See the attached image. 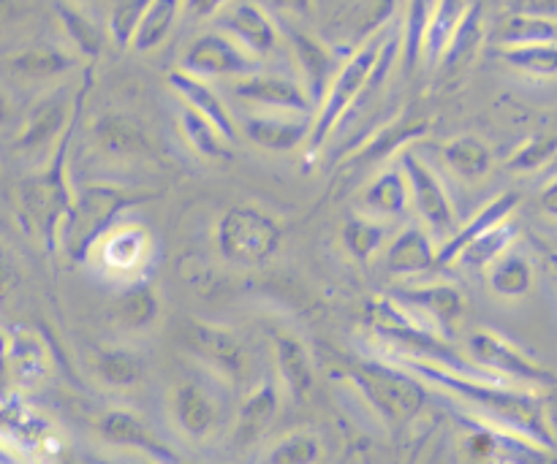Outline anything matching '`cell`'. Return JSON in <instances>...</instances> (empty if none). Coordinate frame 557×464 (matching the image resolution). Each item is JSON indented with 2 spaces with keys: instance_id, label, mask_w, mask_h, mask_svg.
Returning a JSON list of instances; mask_svg holds the SVG:
<instances>
[{
  "instance_id": "obj_1",
  "label": "cell",
  "mask_w": 557,
  "mask_h": 464,
  "mask_svg": "<svg viewBox=\"0 0 557 464\" xmlns=\"http://www.w3.org/2000/svg\"><path fill=\"white\" fill-rule=\"evenodd\" d=\"M386 52H389V41H386L384 33H375V36L368 38V41L351 54V60L332 76L330 92L324 96L321 112L313 123V134H310L308 139L313 150H319V147L324 145L330 130L335 128V125L346 117L348 109L359 101V96L364 92L368 81L373 79L381 71V65H384Z\"/></svg>"
},
{
  "instance_id": "obj_2",
  "label": "cell",
  "mask_w": 557,
  "mask_h": 464,
  "mask_svg": "<svg viewBox=\"0 0 557 464\" xmlns=\"http://www.w3.org/2000/svg\"><path fill=\"white\" fill-rule=\"evenodd\" d=\"M136 201H141L139 196L134 190L128 193L120 185H85L79 193H74V212H71V221L63 234V244L69 248V253L74 259H85L96 248L98 239L112 228L120 210L136 204Z\"/></svg>"
},
{
  "instance_id": "obj_3",
  "label": "cell",
  "mask_w": 557,
  "mask_h": 464,
  "mask_svg": "<svg viewBox=\"0 0 557 464\" xmlns=\"http://www.w3.org/2000/svg\"><path fill=\"white\" fill-rule=\"evenodd\" d=\"M281 226L275 217L256 206H234L221 217L215 231L218 250L226 261L239 266H259L281 244Z\"/></svg>"
},
{
  "instance_id": "obj_4",
  "label": "cell",
  "mask_w": 557,
  "mask_h": 464,
  "mask_svg": "<svg viewBox=\"0 0 557 464\" xmlns=\"http://www.w3.org/2000/svg\"><path fill=\"white\" fill-rule=\"evenodd\" d=\"M351 378L362 389V394L368 397L381 422L392 424V427L406 424L424 405V391L413 380L417 375L403 367V364L400 369H392L386 364L370 362L362 364Z\"/></svg>"
},
{
  "instance_id": "obj_5",
  "label": "cell",
  "mask_w": 557,
  "mask_h": 464,
  "mask_svg": "<svg viewBox=\"0 0 557 464\" xmlns=\"http://www.w3.org/2000/svg\"><path fill=\"white\" fill-rule=\"evenodd\" d=\"M261 60L264 58L250 52L239 38L215 27V30L201 33L199 38H194L188 43V49L183 52V60H180V68L210 81H234L239 76H248L253 71H259Z\"/></svg>"
},
{
  "instance_id": "obj_6",
  "label": "cell",
  "mask_w": 557,
  "mask_h": 464,
  "mask_svg": "<svg viewBox=\"0 0 557 464\" xmlns=\"http://www.w3.org/2000/svg\"><path fill=\"white\" fill-rule=\"evenodd\" d=\"M395 302L403 313L413 321V326L428 335L449 340L466 313V297L457 286L444 280L408 283L395 293Z\"/></svg>"
},
{
  "instance_id": "obj_7",
  "label": "cell",
  "mask_w": 557,
  "mask_h": 464,
  "mask_svg": "<svg viewBox=\"0 0 557 464\" xmlns=\"http://www.w3.org/2000/svg\"><path fill=\"white\" fill-rule=\"evenodd\" d=\"M180 340L207 373L221 378V384H243L250 375V356L243 340L223 326L188 321Z\"/></svg>"
},
{
  "instance_id": "obj_8",
  "label": "cell",
  "mask_w": 557,
  "mask_h": 464,
  "mask_svg": "<svg viewBox=\"0 0 557 464\" xmlns=\"http://www.w3.org/2000/svg\"><path fill=\"white\" fill-rule=\"evenodd\" d=\"M400 166L406 168L408 185H411V201L419 221H422L435 237L444 239L446 244L457 231H460L449 188H446L444 179L438 177V172H435L428 161H422L413 150L403 152Z\"/></svg>"
},
{
  "instance_id": "obj_9",
  "label": "cell",
  "mask_w": 557,
  "mask_h": 464,
  "mask_svg": "<svg viewBox=\"0 0 557 464\" xmlns=\"http://www.w3.org/2000/svg\"><path fill=\"white\" fill-rule=\"evenodd\" d=\"M218 380L212 384L201 378H185L174 384L169 394V411H172V424L183 438L201 443L210 440L223 424V397L218 394Z\"/></svg>"
},
{
  "instance_id": "obj_10",
  "label": "cell",
  "mask_w": 557,
  "mask_h": 464,
  "mask_svg": "<svg viewBox=\"0 0 557 464\" xmlns=\"http://www.w3.org/2000/svg\"><path fill=\"white\" fill-rule=\"evenodd\" d=\"M237 123L253 145L272 152H288L310 139L315 120L310 117V112H294V109L243 106Z\"/></svg>"
},
{
  "instance_id": "obj_11",
  "label": "cell",
  "mask_w": 557,
  "mask_h": 464,
  "mask_svg": "<svg viewBox=\"0 0 557 464\" xmlns=\"http://www.w3.org/2000/svg\"><path fill=\"white\" fill-rule=\"evenodd\" d=\"M232 96L243 101V106L294 109V112H310L319 103L299 76L275 74V71L264 68L234 79Z\"/></svg>"
},
{
  "instance_id": "obj_12",
  "label": "cell",
  "mask_w": 557,
  "mask_h": 464,
  "mask_svg": "<svg viewBox=\"0 0 557 464\" xmlns=\"http://www.w3.org/2000/svg\"><path fill=\"white\" fill-rule=\"evenodd\" d=\"M468 351H471L476 367L490 369L509 384H549L547 369L539 367L536 359H531L522 348H517L515 342L495 335V331H473L471 340H468Z\"/></svg>"
},
{
  "instance_id": "obj_13",
  "label": "cell",
  "mask_w": 557,
  "mask_h": 464,
  "mask_svg": "<svg viewBox=\"0 0 557 464\" xmlns=\"http://www.w3.org/2000/svg\"><path fill=\"white\" fill-rule=\"evenodd\" d=\"M384 269L395 277H422L441 266L438 237L424 223H411L397 231L379 255Z\"/></svg>"
},
{
  "instance_id": "obj_14",
  "label": "cell",
  "mask_w": 557,
  "mask_h": 464,
  "mask_svg": "<svg viewBox=\"0 0 557 464\" xmlns=\"http://www.w3.org/2000/svg\"><path fill=\"white\" fill-rule=\"evenodd\" d=\"M150 250L152 239L147 234V228L128 223V226L109 228L90 253H96V261L103 275L131 277L145 269L147 259H150Z\"/></svg>"
},
{
  "instance_id": "obj_15",
  "label": "cell",
  "mask_w": 557,
  "mask_h": 464,
  "mask_svg": "<svg viewBox=\"0 0 557 464\" xmlns=\"http://www.w3.org/2000/svg\"><path fill=\"white\" fill-rule=\"evenodd\" d=\"M215 27L232 33L259 58H267L283 47V27L253 0H234L215 16Z\"/></svg>"
},
{
  "instance_id": "obj_16",
  "label": "cell",
  "mask_w": 557,
  "mask_h": 464,
  "mask_svg": "<svg viewBox=\"0 0 557 464\" xmlns=\"http://www.w3.org/2000/svg\"><path fill=\"white\" fill-rule=\"evenodd\" d=\"M169 87L180 96V101L185 106L196 109L199 114H205L212 125L223 130L228 136L232 145H237L239 139V123H237V114L228 109V103L223 101V96L218 92L215 81L210 79H201V76L188 74V71L177 68L172 76H169Z\"/></svg>"
},
{
  "instance_id": "obj_17",
  "label": "cell",
  "mask_w": 557,
  "mask_h": 464,
  "mask_svg": "<svg viewBox=\"0 0 557 464\" xmlns=\"http://www.w3.org/2000/svg\"><path fill=\"white\" fill-rule=\"evenodd\" d=\"M277 405H281V394H277L275 384H261L245 397V402L239 405L237 422L232 427V443L234 449H245V446H253L261 435L270 429V424L275 422Z\"/></svg>"
},
{
  "instance_id": "obj_18",
  "label": "cell",
  "mask_w": 557,
  "mask_h": 464,
  "mask_svg": "<svg viewBox=\"0 0 557 464\" xmlns=\"http://www.w3.org/2000/svg\"><path fill=\"white\" fill-rule=\"evenodd\" d=\"M364 215H373L379 221H397L400 215H406L408 210H413L411 201V185H408L406 168H386L381 172L373 183L368 185L362 196Z\"/></svg>"
},
{
  "instance_id": "obj_19",
  "label": "cell",
  "mask_w": 557,
  "mask_h": 464,
  "mask_svg": "<svg viewBox=\"0 0 557 464\" xmlns=\"http://www.w3.org/2000/svg\"><path fill=\"white\" fill-rule=\"evenodd\" d=\"M288 43H292L294 63H297V76L308 85V90L313 92L315 101H321V98L326 96V85H332L330 49L302 30L288 33Z\"/></svg>"
},
{
  "instance_id": "obj_20",
  "label": "cell",
  "mask_w": 557,
  "mask_h": 464,
  "mask_svg": "<svg viewBox=\"0 0 557 464\" xmlns=\"http://www.w3.org/2000/svg\"><path fill=\"white\" fill-rule=\"evenodd\" d=\"M275 364L288 394L294 400H305L313 389V364H310V353L302 346V340L281 331L275 337Z\"/></svg>"
},
{
  "instance_id": "obj_21",
  "label": "cell",
  "mask_w": 557,
  "mask_h": 464,
  "mask_svg": "<svg viewBox=\"0 0 557 464\" xmlns=\"http://www.w3.org/2000/svg\"><path fill=\"white\" fill-rule=\"evenodd\" d=\"M177 125H180V134H183V139L188 141L190 147H194L196 155L207 158V161H228L232 158V141H228V136L223 134L218 125H212L210 120L205 117V114H199L196 109L185 106L180 109V117H177Z\"/></svg>"
},
{
  "instance_id": "obj_22",
  "label": "cell",
  "mask_w": 557,
  "mask_h": 464,
  "mask_svg": "<svg viewBox=\"0 0 557 464\" xmlns=\"http://www.w3.org/2000/svg\"><path fill=\"white\" fill-rule=\"evenodd\" d=\"M185 14V0H150L145 11V20H141L139 30H136L134 49L136 54L156 52L166 43V38L172 36L174 25H177L180 16Z\"/></svg>"
},
{
  "instance_id": "obj_23",
  "label": "cell",
  "mask_w": 557,
  "mask_h": 464,
  "mask_svg": "<svg viewBox=\"0 0 557 464\" xmlns=\"http://www.w3.org/2000/svg\"><path fill=\"white\" fill-rule=\"evenodd\" d=\"M69 120V96H54L49 101H44L30 117L25 120L20 130V139H16V147L22 152L38 150V147L49 145L54 136L63 134V123Z\"/></svg>"
},
{
  "instance_id": "obj_24",
  "label": "cell",
  "mask_w": 557,
  "mask_h": 464,
  "mask_svg": "<svg viewBox=\"0 0 557 464\" xmlns=\"http://www.w3.org/2000/svg\"><path fill=\"white\" fill-rule=\"evenodd\" d=\"M515 204H517V196L504 193V196H498V199L490 201L487 206H482V210H479L476 215H473L471 221H468L466 226H462L460 231H457L455 237H451L449 242L441 248V264H451V261L460 255V250L466 248L468 242H473L476 237H482L484 231H490V228L498 226V223L509 221Z\"/></svg>"
},
{
  "instance_id": "obj_25",
  "label": "cell",
  "mask_w": 557,
  "mask_h": 464,
  "mask_svg": "<svg viewBox=\"0 0 557 464\" xmlns=\"http://www.w3.org/2000/svg\"><path fill=\"white\" fill-rule=\"evenodd\" d=\"M441 158H444L446 168L462 183H479L493 168V152L487 150L484 141L473 139V136H460V139L449 141L441 150Z\"/></svg>"
},
{
  "instance_id": "obj_26",
  "label": "cell",
  "mask_w": 557,
  "mask_h": 464,
  "mask_svg": "<svg viewBox=\"0 0 557 464\" xmlns=\"http://www.w3.org/2000/svg\"><path fill=\"white\" fill-rule=\"evenodd\" d=\"M487 286L495 297L504 299H520L531 291L533 286V266L525 253L517 250H506L495 264L487 269Z\"/></svg>"
},
{
  "instance_id": "obj_27",
  "label": "cell",
  "mask_w": 557,
  "mask_h": 464,
  "mask_svg": "<svg viewBox=\"0 0 557 464\" xmlns=\"http://www.w3.org/2000/svg\"><path fill=\"white\" fill-rule=\"evenodd\" d=\"M392 237L395 234H389V223L379 221L373 215H364V212L354 215L346 223V228H343V242H346L348 253L357 261H362V264H368L375 255L384 253Z\"/></svg>"
},
{
  "instance_id": "obj_28",
  "label": "cell",
  "mask_w": 557,
  "mask_h": 464,
  "mask_svg": "<svg viewBox=\"0 0 557 464\" xmlns=\"http://www.w3.org/2000/svg\"><path fill=\"white\" fill-rule=\"evenodd\" d=\"M511 242H515V226L504 221L490 228V231H484L482 237L473 239V242H468L451 264L468 266V269H490V264H495L511 248Z\"/></svg>"
},
{
  "instance_id": "obj_29",
  "label": "cell",
  "mask_w": 557,
  "mask_h": 464,
  "mask_svg": "<svg viewBox=\"0 0 557 464\" xmlns=\"http://www.w3.org/2000/svg\"><path fill=\"white\" fill-rule=\"evenodd\" d=\"M74 65L69 54L58 52L49 47H33L25 52H16L9 58V71L16 79L38 81V79H52V76L65 74Z\"/></svg>"
},
{
  "instance_id": "obj_30",
  "label": "cell",
  "mask_w": 557,
  "mask_h": 464,
  "mask_svg": "<svg viewBox=\"0 0 557 464\" xmlns=\"http://www.w3.org/2000/svg\"><path fill=\"white\" fill-rule=\"evenodd\" d=\"M500 47H520V43L557 41V25L553 16L528 14V11H515L506 16L498 30Z\"/></svg>"
},
{
  "instance_id": "obj_31",
  "label": "cell",
  "mask_w": 557,
  "mask_h": 464,
  "mask_svg": "<svg viewBox=\"0 0 557 464\" xmlns=\"http://www.w3.org/2000/svg\"><path fill=\"white\" fill-rule=\"evenodd\" d=\"M92 369H96L98 380L109 389H136L141 384V364L134 353L117 351V348H107L92 359Z\"/></svg>"
},
{
  "instance_id": "obj_32",
  "label": "cell",
  "mask_w": 557,
  "mask_h": 464,
  "mask_svg": "<svg viewBox=\"0 0 557 464\" xmlns=\"http://www.w3.org/2000/svg\"><path fill=\"white\" fill-rule=\"evenodd\" d=\"M471 5L473 3H468V0H438L433 20H430L428 36H424V52H428L430 58L444 54L446 43L451 41V36H455V30L460 27V22L466 20Z\"/></svg>"
},
{
  "instance_id": "obj_33",
  "label": "cell",
  "mask_w": 557,
  "mask_h": 464,
  "mask_svg": "<svg viewBox=\"0 0 557 464\" xmlns=\"http://www.w3.org/2000/svg\"><path fill=\"white\" fill-rule=\"evenodd\" d=\"M60 11V22H63V30L65 36L71 38V43H74L76 49H79L82 54H98L103 47V30L96 25V22L90 20V16L82 11V3H76V0H65V3L58 5Z\"/></svg>"
},
{
  "instance_id": "obj_34",
  "label": "cell",
  "mask_w": 557,
  "mask_h": 464,
  "mask_svg": "<svg viewBox=\"0 0 557 464\" xmlns=\"http://www.w3.org/2000/svg\"><path fill=\"white\" fill-rule=\"evenodd\" d=\"M101 432L107 435V440H112V443L117 446H131V449L150 451V454L161 456V460H172L169 454H163V449L156 443V438L147 432L145 424L136 422L128 413H109L101 422Z\"/></svg>"
},
{
  "instance_id": "obj_35",
  "label": "cell",
  "mask_w": 557,
  "mask_h": 464,
  "mask_svg": "<svg viewBox=\"0 0 557 464\" xmlns=\"http://www.w3.org/2000/svg\"><path fill=\"white\" fill-rule=\"evenodd\" d=\"M506 63L528 76H557V43H520V47H504Z\"/></svg>"
},
{
  "instance_id": "obj_36",
  "label": "cell",
  "mask_w": 557,
  "mask_h": 464,
  "mask_svg": "<svg viewBox=\"0 0 557 464\" xmlns=\"http://www.w3.org/2000/svg\"><path fill=\"white\" fill-rule=\"evenodd\" d=\"M158 315V299L156 291L145 286H131L123 297L114 304V321L123 329H145L156 321Z\"/></svg>"
},
{
  "instance_id": "obj_37",
  "label": "cell",
  "mask_w": 557,
  "mask_h": 464,
  "mask_svg": "<svg viewBox=\"0 0 557 464\" xmlns=\"http://www.w3.org/2000/svg\"><path fill=\"white\" fill-rule=\"evenodd\" d=\"M324 456V446L315 438L310 429H297V432H288L270 454L264 456V462H319Z\"/></svg>"
},
{
  "instance_id": "obj_38",
  "label": "cell",
  "mask_w": 557,
  "mask_h": 464,
  "mask_svg": "<svg viewBox=\"0 0 557 464\" xmlns=\"http://www.w3.org/2000/svg\"><path fill=\"white\" fill-rule=\"evenodd\" d=\"M147 5H150V0H120L107 25V33L112 36L114 43L131 49L136 30H139L141 20H145Z\"/></svg>"
},
{
  "instance_id": "obj_39",
  "label": "cell",
  "mask_w": 557,
  "mask_h": 464,
  "mask_svg": "<svg viewBox=\"0 0 557 464\" xmlns=\"http://www.w3.org/2000/svg\"><path fill=\"white\" fill-rule=\"evenodd\" d=\"M392 9H395V3H392V0H364L362 5H357V9H354L351 20H348L354 36L362 38V41L373 38L375 33H379V27L389 20Z\"/></svg>"
},
{
  "instance_id": "obj_40",
  "label": "cell",
  "mask_w": 557,
  "mask_h": 464,
  "mask_svg": "<svg viewBox=\"0 0 557 464\" xmlns=\"http://www.w3.org/2000/svg\"><path fill=\"white\" fill-rule=\"evenodd\" d=\"M438 0H411V11H408V36H406V58L413 60L419 49H424V36H428L430 20L435 14Z\"/></svg>"
},
{
  "instance_id": "obj_41",
  "label": "cell",
  "mask_w": 557,
  "mask_h": 464,
  "mask_svg": "<svg viewBox=\"0 0 557 464\" xmlns=\"http://www.w3.org/2000/svg\"><path fill=\"white\" fill-rule=\"evenodd\" d=\"M9 346H14L16 351H20V362H16V359H9V367H16L20 380H36L47 375V353H44V348L38 346L36 340L20 337L16 342L9 340Z\"/></svg>"
},
{
  "instance_id": "obj_42",
  "label": "cell",
  "mask_w": 557,
  "mask_h": 464,
  "mask_svg": "<svg viewBox=\"0 0 557 464\" xmlns=\"http://www.w3.org/2000/svg\"><path fill=\"white\" fill-rule=\"evenodd\" d=\"M98 145L107 152H123V155L139 150V139L134 136V130L125 128V125L109 123V120L98 128Z\"/></svg>"
},
{
  "instance_id": "obj_43",
  "label": "cell",
  "mask_w": 557,
  "mask_h": 464,
  "mask_svg": "<svg viewBox=\"0 0 557 464\" xmlns=\"http://www.w3.org/2000/svg\"><path fill=\"white\" fill-rule=\"evenodd\" d=\"M557 150V141H533L525 145L515 158L509 161V168L515 172H531V168L544 166V161H549V155Z\"/></svg>"
},
{
  "instance_id": "obj_44",
  "label": "cell",
  "mask_w": 557,
  "mask_h": 464,
  "mask_svg": "<svg viewBox=\"0 0 557 464\" xmlns=\"http://www.w3.org/2000/svg\"><path fill=\"white\" fill-rule=\"evenodd\" d=\"M232 3L234 0H185V14L194 20H212Z\"/></svg>"
},
{
  "instance_id": "obj_45",
  "label": "cell",
  "mask_w": 557,
  "mask_h": 464,
  "mask_svg": "<svg viewBox=\"0 0 557 464\" xmlns=\"http://www.w3.org/2000/svg\"><path fill=\"white\" fill-rule=\"evenodd\" d=\"M555 9L557 0H517V11H528V14L553 16Z\"/></svg>"
},
{
  "instance_id": "obj_46",
  "label": "cell",
  "mask_w": 557,
  "mask_h": 464,
  "mask_svg": "<svg viewBox=\"0 0 557 464\" xmlns=\"http://www.w3.org/2000/svg\"><path fill=\"white\" fill-rule=\"evenodd\" d=\"M275 5L294 16H308L313 11V0H275Z\"/></svg>"
},
{
  "instance_id": "obj_47",
  "label": "cell",
  "mask_w": 557,
  "mask_h": 464,
  "mask_svg": "<svg viewBox=\"0 0 557 464\" xmlns=\"http://www.w3.org/2000/svg\"><path fill=\"white\" fill-rule=\"evenodd\" d=\"M542 210L547 212V215H555L557 217V179H555V183H549L547 188H544Z\"/></svg>"
},
{
  "instance_id": "obj_48",
  "label": "cell",
  "mask_w": 557,
  "mask_h": 464,
  "mask_svg": "<svg viewBox=\"0 0 557 464\" xmlns=\"http://www.w3.org/2000/svg\"><path fill=\"white\" fill-rule=\"evenodd\" d=\"M76 3H82V5H85V3H92V0H76Z\"/></svg>"
}]
</instances>
